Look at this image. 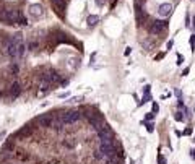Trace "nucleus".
<instances>
[{
	"label": "nucleus",
	"mask_w": 195,
	"mask_h": 164,
	"mask_svg": "<svg viewBox=\"0 0 195 164\" xmlns=\"http://www.w3.org/2000/svg\"><path fill=\"white\" fill-rule=\"evenodd\" d=\"M82 111H70V112H64V114H60V119L64 120L65 127L67 125H73L77 124L78 120H82Z\"/></svg>",
	"instance_id": "1"
},
{
	"label": "nucleus",
	"mask_w": 195,
	"mask_h": 164,
	"mask_svg": "<svg viewBox=\"0 0 195 164\" xmlns=\"http://www.w3.org/2000/svg\"><path fill=\"white\" fill-rule=\"evenodd\" d=\"M5 54H7L12 60L20 59V57H18V46L13 43V39H7V41H5Z\"/></svg>",
	"instance_id": "2"
},
{
	"label": "nucleus",
	"mask_w": 195,
	"mask_h": 164,
	"mask_svg": "<svg viewBox=\"0 0 195 164\" xmlns=\"http://www.w3.org/2000/svg\"><path fill=\"white\" fill-rule=\"evenodd\" d=\"M98 138H99V142H112L114 140V132L111 130V127L106 124L101 130H98Z\"/></svg>",
	"instance_id": "3"
},
{
	"label": "nucleus",
	"mask_w": 195,
	"mask_h": 164,
	"mask_svg": "<svg viewBox=\"0 0 195 164\" xmlns=\"http://www.w3.org/2000/svg\"><path fill=\"white\" fill-rule=\"evenodd\" d=\"M34 122L39 127L42 128H50V125H52V122H54V115L52 114H44V115H39V117H36Z\"/></svg>",
	"instance_id": "4"
},
{
	"label": "nucleus",
	"mask_w": 195,
	"mask_h": 164,
	"mask_svg": "<svg viewBox=\"0 0 195 164\" xmlns=\"http://www.w3.org/2000/svg\"><path fill=\"white\" fill-rule=\"evenodd\" d=\"M23 15L18 10H7L5 16H3V21H7L8 25H15V23H20V18Z\"/></svg>",
	"instance_id": "5"
},
{
	"label": "nucleus",
	"mask_w": 195,
	"mask_h": 164,
	"mask_svg": "<svg viewBox=\"0 0 195 164\" xmlns=\"http://www.w3.org/2000/svg\"><path fill=\"white\" fill-rule=\"evenodd\" d=\"M166 26H168V21L166 20H155L150 25V32L151 34H161L163 29H166Z\"/></svg>",
	"instance_id": "6"
},
{
	"label": "nucleus",
	"mask_w": 195,
	"mask_h": 164,
	"mask_svg": "<svg viewBox=\"0 0 195 164\" xmlns=\"http://www.w3.org/2000/svg\"><path fill=\"white\" fill-rule=\"evenodd\" d=\"M88 124L91 125V128L96 130V132H98V130H101L104 125H106V124H104V119H103L99 114H93V115L88 119Z\"/></svg>",
	"instance_id": "7"
},
{
	"label": "nucleus",
	"mask_w": 195,
	"mask_h": 164,
	"mask_svg": "<svg viewBox=\"0 0 195 164\" xmlns=\"http://www.w3.org/2000/svg\"><path fill=\"white\" fill-rule=\"evenodd\" d=\"M41 78L47 80L49 83H52V85H55V83H60V75L57 73L55 70H49V72L42 73V75H41Z\"/></svg>",
	"instance_id": "8"
},
{
	"label": "nucleus",
	"mask_w": 195,
	"mask_h": 164,
	"mask_svg": "<svg viewBox=\"0 0 195 164\" xmlns=\"http://www.w3.org/2000/svg\"><path fill=\"white\" fill-rule=\"evenodd\" d=\"M30 15L33 18H39L44 15V8H42L41 3H33V5H30Z\"/></svg>",
	"instance_id": "9"
},
{
	"label": "nucleus",
	"mask_w": 195,
	"mask_h": 164,
	"mask_svg": "<svg viewBox=\"0 0 195 164\" xmlns=\"http://www.w3.org/2000/svg\"><path fill=\"white\" fill-rule=\"evenodd\" d=\"M158 13L161 18H168L171 13H172V5L171 3H161L159 8H158Z\"/></svg>",
	"instance_id": "10"
},
{
	"label": "nucleus",
	"mask_w": 195,
	"mask_h": 164,
	"mask_svg": "<svg viewBox=\"0 0 195 164\" xmlns=\"http://www.w3.org/2000/svg\"><path fill=\"white\" fill-rule=\"evenodd\" d=\"M50 128L54 130V132H57V133H62V132H64V128H65L64 120H62L60 117H54V122H52Z\"/></svg>",
	"instance_id": "11"
},
{
	"label": "nucleus",
	"mask_w": 195,
	"mask_h": 164,
	"mask_svg": "<svg viewBox=\"0 0 195 164\" xmlns=\"http://www.w3.org/2000/svg\"><path fill=\"white\" fill-rule=\"evenodd\" d=\"M20 94H21V86H20V83H18V81H15L10 86V96L13 97V99H16Z\"/></svg>",
	"instance_id": "12"
},
{
	"label": "nucleus",
	"mask_w": 195,
	"mask_h": 164,
	"mask_svg": "<svg viewBox=\"0 0 195 164\" xmlns=\"http://www.w3.org/2000/svg\"><path fill=\"white\" fill-rule=\"evenodd\" d=\"M106 164H122L124 156H119V154H114V156H106L104 158Z\"/></svg>",
	"instance_id": "13"
},
{
	"label": "nucleus",
	"mask_w": 195,
	"mask_h": 164,
	"mask_svg": "<svg viewBox=\"0 0 195 164\" xmlns=\"http://www.w3.org/2000/svg\"><path fill=\"white\" fill-rule=\"evenodd\" d=\"M86 23H88V26H94V25H98V23H99V16H98V15H89V16H88V20H86Z\"/></svg>",
	"instance_id": "14"
},
{
	"label": "nucleus",
	"mask_w": 195,
	"mask_h": 164,
	"mask_svg": "<svg viewBox=\"0 0 195 164\" xmlns=\"http://www.w3.org/2000/svg\"><path fill=\"white\" fill-rule=\"evenodd\" d=\"M52 5H54L59 12H62L65 8V0H52Z\"/></svg>",
	"instance_id": "15"
},
{
	"label": "nucleus",
	"mask_w": 195,
	"mask_h": 164,
	"mask_svg": "<svg viewBox=\"0 0 195 164\" xmlns=\"http://www.w3.org/2000/svg\"><path fill=\"white\" fill-rule=\"evenodd\" d=\"M93 158L94 159H96V161H101V159H104V158H106V154H104L103 151H101V149H96V151H94V154H93Z\"/></svg>",
	"instance_id": "16"
},
{
	"label": "nucleus",
	"mask_w": 195,
	"mask_h": 164,
	"mask_svg": "<svg viewBox=\"0 0 195 164\" xmlns=\"http://www.w3.org/2000/svg\"><path fill=\"white\" fill-rule=\"evenodd\" d=\"M65 148H67V149H73L75 148V142L72 138H68L67 142H65Z\"/></svg>",
	"instance_id": "17"
},
{
	"label": "nucleus",
	"mask_w": 195,
	"mask_h": 164,
	"mask_svg": "<svg viewBox=\"0 0 195 164\" xmlns=\"http://www.w3.org/2000/svg\"><path fill=\"white\" fill-rule=\"evenodd\" d=\"M145 125H146V130H148L150 133H153V132H155V125L151 124V122H148V120H145Z\"/></svg>",
	"instance_id": "18"
},
{
	"label": "nucleus",
	"mask_w": 195,
	"mask_h": 164,
	"mask_svg": "<svg viewBox=\"0 0 195 164\" xmlns=\"http://www.w3.org/2000/svg\"><path fill=\"white\" fill-rule=\"evenodd\" d=\"M174 119L177 120V122H182V120H184V115H182V112H180V111H177V112H176V114H174Z\"/></svg>",
	"instance_id": "19"
},
{
	"label": "nucleus",
	"mask_w": 195,
	"mask_h": 164,
	"mask_svg": "<svg viewBox=\"0 0 195 164\" xmlns=\"http://www.w3.org/2000/svg\"><path fill=\"white\" fill-rule=\"evenodd\" d=\"M148 101H151V94H150V93H148V94H145V96H143V99L140 101V104H138V106L145 104V102H148Z\"/></svg>",
	"instance_id": "20"
},
{
	"label": "nucleus",
	"mask_w": 195,
	"mask_h": 164,
	"mask_svg": "<svg viewBox=\"0 0 195 164\" xmlns=\"http://www.w3.org/2000/svg\"><path fill=\"white\" fill-rule=\"evenodd\" d=\"M10 70H12L13 73H18V72H20V67H18V65H16L15 62H13V63L10 65Z\"/></svg>",
	"instance_id": "21"
},
{
	"label": "nucleus",
	"mask_w": 195,
	"mask_h": 164,
	"mask_svg": "<svg viewBox=\"0 0 195 164\" xmlns=\"http://www.w3.org/2000/svg\"><path fill=\"white\" fill-rule=\"evenodd\" d=\"M153 119H155V112H148L145 115V120H153Z\"/></svg>",
	"instance_id": "22"
},
{
	"label": "nucleus",
	"mask_w": 195,
	"mask_h": 164,
	"mask_svg": "<svg viewBox=\"0 0 195 164\" xmlns=\"http://www.w3.org/2000/svg\"><path fill=\"white\" fill-rule=\"evenodd\" d=\"M158 164H168V162H166V159H164L163 156H161V154L158 156Z\"/></svg>",
	"instance_id": "23"
},
{
	"label": "nucleus",
	"mask_w": 195,
	"mask_h": 164,
	"mask_svg": "<svg viewBox=\"0 0 195 164\" xmlns=\"http://www.w3.org/2000/svg\"><path fill=\"white\" fill-rule=\"evenodd\" d=\"M28 47H30V50H34V49L37 47V43H30V46H28Z\"/></svg>",
	"instance_id": "24"
},
{
	"label": "nucleus",
	"mask_w": 195,
	"mask_h": 164,
	"mask_svg": "<svg viewBox=\"0 0 195 164\" xmlns=\"http://www.w3.org/2000/svg\"><path fill=\"white\" fill-rule=\"evenodd\" d=\"M158 111H159V106L156 104V102H153V112H155V114H158Z\"/></svg>",
	"instance_id": "25"
},
{
	"label": "nucleus",
	"mask_w": 195,
	"mask_h": 164,
	"mask_svg": "<svg viewBox=\"0 0 195 164\" xmlns=\"http://www.w3.org/2000/svg\"><path fill=\"white\" fill-rule=\"evenodd\" d=\"M20 25H28V20H26L25 16H21V18H20Z\"/></svg>",
	"instance_id": "26"
},
{
	"label": "nucleus",
	"mask_w": 195,
	"mask_h": 164,
	"mask_svg": "<svg viewBox=\"0 0 195 164\" xmlns=\"http://www.w3.org/2000/svg\"><path fill=\"white\" fill-rule=\"evenodd\" d=\"M182 62H184V57H182V55H180V54H177V63L180 65Z\"/></svg>",
	"instance_id": "27"
},
{
	"label": "nucleus",
	"mask_w": 195,
	"mask_h": 164,
	"mask_svg": "<svg viewBox=\"0 0 195 164\" xmlns=\"http://www.w3.org/2000/svg\"><path fill=\"white\" fill-rule=\"evenodd\" d=\"M104 2H106V0H96V5H98V7H103Z\"/></svg>",
	"instance_id": "28"
},
{
	"label": "nucleus",
	"mask_w": 195,
	"mask_h": 164,
	"mask_svg": "<svg viewBox=\"0 0 195 164\" xmlns=\"http://www.w3.org/2000/svg\"><path fill=\"white\" fill-rule=\"evenodd\" d=\"M59 97H60V99H64V97H68V93H60Z\"/></svg>",
	"instance_id": "29"
},
{
	"label": "nucleus",
	"mask_w": 195,
	"mask_h": 164,
	"mask_svg": "<svg viewBox=\"0 0 195 164\" xmlns=\"http://www.w3.org/2000/svg\"><path fill=\"white\" fill-rule=\"evenodd\" d=\"M150 88H151L150 85H146V86H145V90H143V93H145V94H148V93H150Z\"/></svg>",
	"instance_id": "30"
},
{
	"label": "nucleus",
	"mask_w": 195,
	"mask_h": 164,
	"mask_svg": "<svg viewBox=\"0 0 195 164\" xmlns=\"http://www.w3.org/2000/svg\"><path fill=\"white\" fill-rule=\"evenodd\" d=\"M190 133H192V128H185L184 130V135H190Z\"/></svg>",
	"instance_id": "31"
},
{
	"label": "nucleus",
	"mask_w": 195,
	"mask_h": 164,
	"mask_svg": "<svg viewBox=\"0 0 195 164\" xmlns=\"http://www.w3.org/2000/svg\"><path fill=\"white\" fill-rule=\"evenodd\" d=\"M185 26H190V16L187 15V18H185Z\"/></svg>",
	"instance_id": "32"
},
{
	"label": "nucleus",
	"mask_w": 195,
	"mask_h": 164,
	"mask_svg": "<svg viewBox=\"0 0 195 164\" xmlns=\"http://www.w3.org/2000/svg\"><path fill=\"white\" fill-rule=\"evenodd\" d=\"M130 52H132V47H127V49H125V52H124V54H125V55H130Z\"/></svg>",
	"instance_id": "33"
},
{
	"label": "nucleus",
	"mask_w": 195,
	"mask_h": 164,
	"mask_svg": "<svg viewBox=\"0 0 195 164\" xmlns=\"http://www.w3.org/2000/svg\"><path fill=\"white\" fill-rule=\"evenodd\" d=\"M163 57H164V54L161 52V54H158V55H156V60H159V59H163Z\"/></svg>",
	"instance_id": "34"
},
{
	"label": "nucleus",
	"mask_w": 195,
	"mask_h": 164,
	"mask_svg": "<svg viewBox=\"0 0 195 164\" xmlns=\"http://www.w3.org/2000/svg\"><path fill=\"white\" fill-rule=\"evenodd\" d=\"M190 156H192V159H195V149H190Z\"/></svg>",
	"instance_id": "35"
},
{
	"label": "nucleus",
	"mask_w": 195,
	"mask_h": 164,
	"mask_svg": "<svg viewBox=\"0 0 195 164\" xmlns=\"http://www.w3.org/2000/svg\"><path fill=\"white\" fill-rule=\"evenodd\" d=\"M189 70H190V68H185V70H184V72H182V77H185V75H189Z\"/></svg>",
	"instance_id": "36"
},
{
	"label": "nucleus",
	"mask_w": 195,
	"mask_h": 164,
	"mask_svg": "<svg viewBox=\"0 0 195 164\" xmlns=\"http://www.w3.org/2000/svg\"><path fill=\"white\" fill-rule=\"evenodd\" d=\"M193 142H195V138H193Z\"/></svg>",
	"instance_id": "37"
}]
</instances>
